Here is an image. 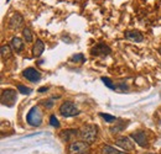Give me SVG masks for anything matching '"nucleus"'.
<instances>
[{"mask_svg": "<svg viewBox=\"0 0 161 154\" xmlns=\"http://www.w3.org/2000/svg\"><path fill=\"white\" fill-rule=\"evenodd\" d=\"M80 136L84 142H87L88 144H92V143H94L96 139H97L98 128H97V126H94V125H87V126H84L80 131Z\"/></svg>", "mask_w": 161, "mask_h": 154, "instance_id": "1", "label": "nucleus"}, {"mask_svg": "<svg viewBox=\"0 0 161 154\" xmlns=\"http://www.w3.org/2000/svg\"><path fill=\"white\" fill-rule=\"evenodd\" d=\"M26 121H27V123L30 126H34V127L40 126L41 122H42V112H41V110L37 106H34L29 111V114L26 116Z\"/></svg>", "mask_w": 161, "mask_h": 154, "instance_id": "2", "label": "nucleus"}, {"mask_svg": "<svg viewBox=\"0 0 161 154\" xmlns=\"http://www.w3.org/2000/svg\"><path fill=\"white\" fill-rule=\"evenodd\" d=\"M16 90L14 89H4L1 91V104L8 107H13L16 102Z\"/></svg>", "mask_w": 161, "mask_h": 154, "instance_id": "3", "label": "nucleus"}, {"mask_svg": "<svg viewBox=\"0 0 161 154\" xmlns=\"http://www.w3.org/2000/svg\"><path fill=\"white\" fill-rule=\"evenodd\" d=\"M89 151V144L84 141H76L68 146V154H86Z\"/></svg>", "mask_w": 161, "mask_h": 154, "instance_id": "4", "label": "nucleus"}, {"mask_svg": "<svg viewBox=\"0 0 161 154\" xmlns=\"http://www.w3.org/2000/svg\"><path fill=\"white\" fill-rule=\"evenodd\" d=\"M60 114L63 117H72L80 114L78 107L72 101H66L60 106Z\"/></svg>", "mask_w": 161, "mask_h": 154, "instance_id": "5", "label": "nucleus"}, {"mask_svg": "<svg viewBox=\"0 0 161 154\" xmlns=\"http://www.w3.org/2000/svg\"><path fill=\"white\" fill-rule=\"evenodd\" d=\"M91 53L92 56H96V57H105L110 53V47L105 43H98L92 48Z\"/></svg>", "mask_w": 161, "mask_h": 154, "instance_id": "6", "label": "nucleus"}, {"mask_svg": "<svg viewBox=\"0 0 161 154\" xmlns=\"http://www.w3.org/2000/svg\"><path fill=\"white\" fill-rule=\"evenodd\" d=\"M22 75L26 78L29 81H31V83H37V81H40L41 79V74L36 69H34V68H26L22 72Z\"/></svg>", "mask_w": 161, "mask_h": 154, "instance_id": "7", "label": "nucleus"}, {"mask_svg": "<svg viewBox=\"0 0 161 154\" xmlns=\"http://www.w3.org/2000/svg\"><path fill=\"white\" fill-rule=\"evenodd\" d=\"M115 144H117L118 147L123 148L125 152L133 151V149L135 148L134 144H133V142H131V139H130L129 137H119V138L115 141Z\"/></svg>", "mask_w": 161, "mask_h": 154, "instance_id": "8", "label": "nucleus"}, {"mask_svg": "<svg viewBox=\"0 0 161 154\" xmlns=\"http://www.w3.org/2000/svg\"><path fill=\"white\" fill-rule=\"evenodd\" d=\"M24 23V18L21 16L19 13H15L11 18H10V21H9V27L10 30H18L20 28Z\"/></svg>", "mask_w": 161, "mask_h": 154, "instance_id": "9", "label": "nucleus"}, {"mask_svg": "<svg viewBox=\"0 0 161 154\" xmlns=\"http://www.w3.org/2000/svg\"><path fill=\"white\" fill-rule=\"evenodd\" d=\"M131 138H133L140 147H146V146H147V137H146L144 131H138V132L131 133Z\"/></svg>", "mask_w": 161, "mask_h": 154, "instance_id": "10", "label": "nucleus"}, {"mask_svg": "<svg viewBox=\"0 0 161 154\" xmlns=\"http://www.w3.org/2000/svg\"><path fill=\"white\" fill-rule=\"evenodd\" d=\"M78 135H80V132H78L77 130L69 128V130H64V131H62V132L60 133V137L63 142H69L71 139L76 138Z\"/></svg>", "mask_w": 161, "mask_h": 154, "instance_id": "11", "label": "nucleus"}, {"mask_svg": "<svg viewBox=\"0 0 161 154\" xmlns=\"http://www.w3.org/2000/svg\"><path fill=\"white\" fill-rule=\"evenodd\" d=\"M125 37L129 39V41H134V42H141L144 39L142 33L139 31H126L125 32Z\"/></svg>", "mask_w": 161, "mask_h": 154, "instance_id": "12", "label": "nucleus"}, {"mask_svg": "<svg viewBox=\"0 0 161 154\" xmlns=\"http://www.w3.org/2000/svg\"><path fill=\"white\" fill-rule=\"evenodd\" d=\"M43 49H45L43 42H42L41 39H37L36 43H35V46H34V48H32V54H34V57H40L41 54L43 53Z\"/></svg>", "mask_w": 161, "mask_h": 154, "instance_id": "13", "label": "nucleus"}, {"mask_svg": "<svg viewBox=\"0 0 161 154\" xmlns=\"http://www.w3.org/2000/svg\"><path fill=\"white\" fill-rule=\"evenodd\" d=\"M11 46H13V48L15 51L20 52L21 49L24 48V42H22V39L20 37H13V39H11Z\"/></svg>", "mask_w": 161, "mask_h": 154, "instance_id": "14", "label": "nucleus"}, {"mask_svg": "<svg viewBox=\"0 0 161 154\" xmlns=\"http://www.w3.org/2000/svg\"><path fill=\"white\" fill-rule=\"evenodd\" d=\"M102 154H128V153H125V152H119V151H117L115 148H113V147L105 144V146L102 147Z\"/></svg>", "mask_w": 161, "mask_h": 154, "instance_id": "15", "label": "nucleus"}, {"mask_svg": "<svg viewBox=\"0 0 161 154\" xmlns=\"http://www.w3.org/2000/svg\"><path fill=\"white\" fill-rule=\"evenodd\" d=\"M0 53H1V58L4 59V60H6V59H9V58L11 57V49H10V46H8V44H4L3 47H1V49H0Z\"/></svg>", "mask_w": 161, "mask_h": 154, "instance_id": "16", "label": "nucleus"}, {"mask_svg": "<svg viewBox=\"0 0 161 154\" xmlns=\"http://www.w3.org/2000/svg\"><path fill=\"white\" fill-rule=\"evenodd\" d=\"M22 36H24V38L26 39L27 42H31L32 41V33H31L30 28H27V27H25L22 30Z\"/></svg>", "mask_w": 161, "mask_h": 154, "instance_id": "17", "label": "nucleus"}, {"mask_svg": "<svg viewBox=\"0 0 161 154\" xmlns=\"http://www.w3.org/2000/svg\"><path fill=\"white\" fill-rule=\"evenodd\" d=\"M18 90L20 91L21 94H24V95H29V94H31V89L30 88H27V86H25V85H22V84H19L18 85Z\"/></svg>", "mask_w": 161, "mask_h": 154, "instance_id": "18", "label": "nucleus"}, {"mask_svg": "<svg viewBox=\"0 0 161 154\" xmlns=\"http://www.w3.org/2000/svg\"><path fill=\"white\" fill-rule=\"evenodd\" d=\"M102 81L109 88V89H112V90H115V85L113 84V81L109 79V78H107V77H103L102 78Z\"/></svg>", "mask_w": 161, "mask_h": 154, "instance_id": "19", "label": "nucleus"}, {"mask_svg": "<svg viewBox=\"0 0 161 154\" xmlns=\"http://www.w3.org/2000/svg\"><path fill=\"white\" fill-rule=\"evenodd\" d=\"M99 116L103 117V120L105 122H114V121H117V117L115 116H112L109 115V114H99Z\"/></svg>", "mask_w": 161, "mask_h": 154, "instance_id": "20", "label": "nucleus"}, {"mask_svg": "<svg viewBox=\"0 0 161 154\" xmlns=\"http://www.w3.org/2000/svg\"><path fill=\"white\" fill-rule=\"evenodd\" d=\"M50 125L51 126H53V127H60V121L57 120V117L55 115H52L51 117H50Z\"/></svg>", "mask_w": 161, "mask_h": 154, "instance_id": "21", "label": "nucleus"}, {"mask_svg": "<svg viewBox=\"0 0 161 154\" xmlns=\"http://www.w3.org/2000/svg\"><path fill=\"white\" fill-rule=\"evenodd\" d=\"M72 60H73V62H76V63H83V62H84V56H83V54H76V56H73V57H72Z\"/></svg>", "mask_w": 161, "mask_h": 154, "instance_id": "22", "label": "nucleus"}, {"mask_svg": "<svg viewBox=\"0 0 161 154\" xmlns=\"http://www.w3.org/2000/svg\"><path fill=\"white\" fill-rule=\"evenodd\" d=\"M40 93H43V91H47V88L46 86H43V88H40V90H39Z\"/></svg>", "mask_w": 161, "mask_h": 154, "instance_id": "23", "label": "nucleus"}, {"mask_svg": "<svg viewBox=\"0 0 161 154\" xmlns=\"http://www.w3.org/2000/svg\"><path fill=\"white\" fill-rule=\"evenodd\" d=\"M159 53L161 54V48H159Z\"/></svg>", "mask_w": 161, "mask_h": 154, "instance_id": "24", "label": "nucleus"}, {"mask_svg": "<svg viewBox=\"0 0 161 154\" xmlns=\"http://www.w3.org/2000/svg\"><path fill=\"white\" fill-rule=\"evenodd\" d=\"M6 1H9V0H6Z\"/></svg>", "mask_w": 161, "mask_h": 154, "instance_id": "25", "label": "nucleus"}]
</instances>
